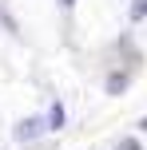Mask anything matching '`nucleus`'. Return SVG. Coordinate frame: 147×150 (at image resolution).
I'll return each mask as SVG.
<instances>
[{
    "instance_id": "obj_1",
    "label": "nucleus",
    "mask_w": 147,
    "mask_h": 150,
    "mask_svg": "<svg viewBox=\"0 0 147 150\" xmlns=\"http://www.w3.org/2000/svg\"><path fill=\"white\" fill-rule=\"evenodd\" d=\"M36 134H40V119H24L20 127H16V138H20V142H32Z\"/></svg>"
},
{
    "instance_id": "obj_2",
    "label": "nucleus",
    "mask_w": 147,
    "mask_h": 150,
    "mask_svg": "<svg viewBox=\"0 0 147 150\" xmlns=\"http://www.w3.org/2000/svg\"><path fill=\"white\" fill-rule=\"evenodd\" d=\"M123 87H127L123 75H111V79H108V91H123Z\"/></svg>"
},
{
    "instance_id": "obj_3",
    "label": "nucleus",
    "mask_w": 147,
    "mask_h": 150,
    "mask_svg": "<svg viewBox=\"0 0 147 150\" xmlns=\"http://www.w3.org/2000/svg\"><path fill=\"white\" fill-rule=\"evenodd\" d=\"M143 12H147V0H135V8H131V16H135V20H139Z\"/></svg>"
},
{
    "instance_id": "obj_4",
    "label": "nucleus",
    "mask_w": 147,
    "mask_h": 150,
    "mask_svg": "<svg viewBox=\"0 0 147 150\" xmlns=\"http://www.w3.org/2000/svg\"><path fill=\"white\" fill-rule=\"evenodd\" d=\"M119 150H139V142H135V138H123V142H119Z\"/></svg>"
},
{
    "instance_id": "obj_5",
    "label": "nucleus",
    "mask_w": 147,
    "mask_h": 150,
    "mask_svg": "<svg viewBox=\"0 0 147 150\" xmlns=\"http://www.w3.org/2000/svg\"><path fill=\"white\" fill-rule=\"evenodd\" d=\"M60 4H64V8H72V4H76V0H60Z\"/></svg>"
},
{
    "instance_id": "obj_6",
    "label": "nucleus",
    "mask_w": 147,
    "mask_h": 150,
    "mask_svg": "<svg viewBox=\"0 0 147 150\" xmlns=\"http://www.w3.org/2000/svg\"><path fill=\"white\" fill-rule=\"evenodd\" d=\"M139 127H143V130H147V115H143V122H139Z\"/></svg>"
}]
</instances>
